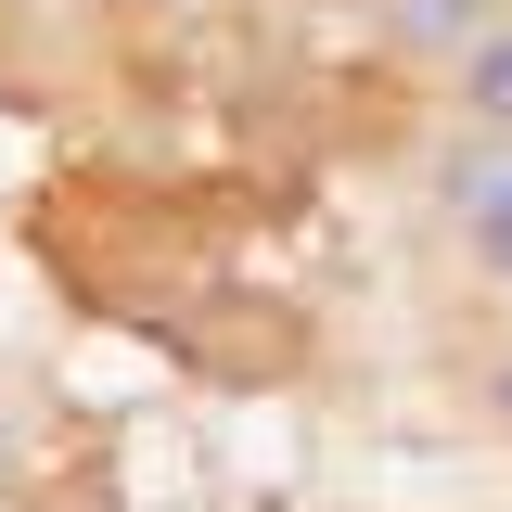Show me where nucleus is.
I'll list each match as a JSON object with an SVG mask.
<instances>
[{"label":"nucleus","mask_w":512,"mask_h":512,"mask_svg":"<svg viewBox=\"0 0 512 512\" xmlns=\"http://www.w3.org/2000/svg\"><path fill=\"white\" fill-rule=\"evenodd\" d=\"M436 192H448V231L474 244V269L512 295V128H474V141H448Z\"/></svg>","instance_id":"1"},{"label":"nucleus","mask_w":512,"mask_h":512,"mask_svg":"<svg viewBox=\"0 0 512 512\" xmlns=\"http://www.w3.org/2000/svg\"><path fill=\"white\" fill-rule=\"evenodd\" d=\"M13 474H26V423L0 410V500H13Z\"/></svg>","instance_id":"4"},{"label":"nucleus","mask_w":512,"mask_h":512,"mask_svg":"<svg viewBox=\"0 0 512 512\" xmlns=\"http://www.w3.org/2000/svg\"><path fill=\"white\" fill-rule=\"evenodd\" d=\"M487 13H500V0H397V39H423V52H474V39H487Z\"/></svg>","instance_id":"3"},{"label":"nucleus","mask_w":512,"mask_h":512,"mask_svg":"<svg viewBox=\"0 0 512 512\" xmlns=\"http://www.w3.org/2000/svg\"><path fill=\"white\" fill-rule=\"evenodd\" d=\"M461 103H474V128H512V0L487 13V39L461 52Z\"/></svg>","instance_id":"2"},{"label":"nucleus","mask_w":512,"mask_h":512,"mask_svg":"<svg viewBox=\"0 0 512 512\" xmlns=\"http://www.w3.org/2000/svg\"><path fill=\"white\" fill-rule=\"evenodd\" d=\"M487 410H500V423H512V359H500V372H487Z\"/></svg>","instance_id":"5"}]
</instances>
